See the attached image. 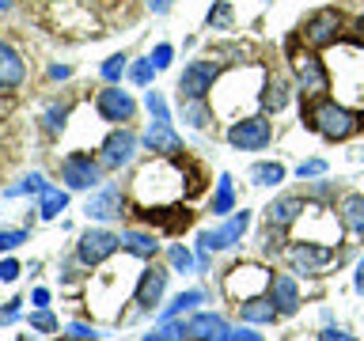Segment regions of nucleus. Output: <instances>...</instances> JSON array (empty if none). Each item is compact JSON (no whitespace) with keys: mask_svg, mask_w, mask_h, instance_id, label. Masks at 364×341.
I'll return each instance as SVG.
<instances>
[{"mask_svg":"<svg viewBox=\"0 0 364 341\" xmlns=\"http://www.w3.org/2000/svg\"><path fill=\"white\" fill-rule=\"evenodd\" d=\"M16 277H19V261H11V258L0 261V281L8 284V281H16Z\"/></svg>","mask_w":364,"mask_h":341,"instance_id":"nucleus-45","label":"nucleus"},{"mask_svg":"<svg viewBox=\"0 0 364 341\" xmlns=\"http://www.w3.org/2000/svg\"><path fill=\"white\" fill-rule=\"evenodd\" d=\"M164 288H167V269L148 266L141 273V281H136V303H141V307H156L159 296H164Z\"/></svg>","mask_w":364,"mask_h":341,"instance_id":"nucleus-17","label":"nucleus"},{"mask_svg":"<svg viewBox=\"0 0 364 341\" xmlns=\"http://www.w3.org/2000/svg\"><path fill=\"white\" fill-rule=\"evenodd\" d=\"M224 341H262V334H255V330H247V326H239V330H228Z\"/></svg>","mask_w":364,"mask_h":341,"instance_id":"nucleus-44","label":"nucleus"},{"mask_svg":"<svg viewBox=\"0 0 364 341\" xmlns=\"http://www.w3.org/2000/svg\"><path fill=\"white\" fill-rule=\"evenodd\" d=\"M178 110H182V121H190L193 129H205L213 121V110L205 107V99H178Z\"/></svg>","mask_w":364,"mask_h":341,"instance_id":"nucleus-26","label":"nucleus"},{"mask_svg":"<svg viewBox=\"0 0 364 341\" xmlns=\"http://www.w3.org/2000/svg\"><path fill=\"white\" fill-rule=\"evenodd\" d=\"M133 156H136V136L129 129H114L107 141H102V148H99V163L110 167V170L133 163Z\"/></svg>","mask_w":364,"mask_h":341,"instance_id":"nucleus-12","label":"nucleus"},{"mask_svg":"<svg viewBox=\"0 0 364 341\" xmlns=\"http://www.w3.org/2000/svg\"><path fill=\"white\" fill-rule=\"evenodd\" d=\"M307 121H311L315 133H323L326 141H346L360 129V114L349 110L346 102L338 99H318L311 110H307Z\"/></svg>","mask_w":364,"mask_h":341,"instance_id":"nucleus-3","label":"nucleus"},{"mask_svg":"<svg viewBox=\"0 0 364 341\" xmlns=\"http://www.w3.org/2000/svg\"><path fill=\"white\" fill-rule=\"evenodd\" d=\"M323 170H326V163H323V159H307V163H300V167H296V175H300V178H318Z\"/></svg>","mask_w":364,"mask_h":341,"instance_id":"nucleus-40","label":"nucleus"},{"mask_svg":"<svg viewBox=\"0 0 364 341\" xmlns=\"http://www.w3.org/2000/svg\"><path fill=\"white\" fill-rule=\"evenodd\" d=\"M269 269L266 266H235L232 273L224 277V292H228V300H235V303H247V300H258V296H266L269 292Z\"/></svg>","mask_w":364,"mask_h":341,"instance_id":"nucleus-4","label":"nucleus"},{"mask_svg":"<svg viewBox=\"0 0 364 341\" xmlns=\"http://www.w3.org/2000/svg\"><path fill=\"white\" fill-rule=\"evenodd\" d=\"M269 296H273V303H277V311H281V315H296V311H300V288H296V281L289 277V273L273 277Z\"/></svg>","mask_w":364,"mask_h":341,"instance_id":"nucleus-18","label":"nucleus"},{"mask_svg":"<svg viewBox=\"0 0 364 341\" xmlns=\"http://www.w3.org/2000/svg\"><path fill=\"white\" fill-rule=\"evenodd\" d=\"M65 205H68V193L50 186V190L42 193V201H38V216H46V220H53V216H61V212H65Z\"/></svg>","mask_w":364,"mask_h":341,"instance_id":"nucleus-29","label":"nucleus"},{"mask_svg":"<svg viewBox=\"0 0 364 341\" xmlns=\"http://www.w3.org/2000/svg\"><path fill=\"white\" fill-rule=\"evenodd\" d=\"M95 110L102 114V121H129L133 118V110H136V102L129 99V91H122V87H102L99 91V99H95Z\"/></svg>","mask_w":364,"mask_h":341,"instance_id":"nucleus-14","label":"nucleus"},{"mask_svg":"<svg viewBox=\"0 0 364 341\" xmlns=\"http://www.w3.org/2000/svg\"><path fill=\"white\" fill-rule=\"evenodd\" d=\"M68 334L80 337V341H95V337H99L95 326H87V323H68Z\"/></svg>","mask_w":364,"mask_h":341,"instance_id":"nucleus-42","label":"nucleus"},{"mask_svg":"<svg viewBox=\"0 0 364 341\" xmlns=\"http://www.w3.org/2000/svg\"><path fill=\"white\" fill-rule=\"evenodd\" d=\"M269 136H273L269 121L258 118V114H250V118L232 121V129H228V144H232V148H243V152H258V148L269 144Z\"/></svg>","mask_w":364,"mask_h":341,"instance_id":"nucleus-7","label":"nucleus"},{"mask_svg":"<svg viewBox=\"0 0 364 341\" xmlns=\"http://www.w3.org/2000/svg\"><path fill=\"white\" fill-rule=\"evenodd\" d=\"M148 8H152V11H156V16H164V11L171 8V0H148Z\"/></svg>","mask_w":364,"mask_h":341,"instance_id":"nucleus-50","label":"nucleus"},{"mask_svg":"<svg viewBox=\"0 0 364 341\" xmlns=\"http://www.w3.org/2000/svg\"><path fill=\"white\" fill-rule=\"evenodd\" d=\"M357 292H364V258L357 261Z\"/></svg>","mask_w":364,"mask_h":341,"instance_id":"nucleus-52","label":"nucleus"},{"mask_svg":"<svg viewBox=\"0 0 364 341\" xmlns=\"http://www.w3.org/2000/svg\"><path fill=\"white\" fill-rule=\"evenodd\" d=\"M50 186H46V178L38 175V170H34V175H27L19 182V186H11V190H4V197H16V193H46Z\"/></svg>","mask_w":364,"mask_h":341,"instance_id":"nucleus-33","label":"nucleus"},{"mask_svg":"<svg viewBox=\"0 0 364 341\" xmlns=\"http://www.w3.org/2000/svg\"><path fill=\"white\" fill-rule=\"evenodd\" d=\"M122 209H125V197H122V186H114V182L110 186H99L84 205V212L91 220H114V216H122Z\"/></svg>","mask_w":364,"mask_h":341,"instance_id":"nucleus-15","label":"nucleus"},{"mask_svg":"<svg viewBox=\"0 0 364 341\" xmlns=\"http://www.w3.org/2000/svg\"><path fill=\"white\" fill-rule=\"evenodd\" d=\"M235 209V186H232V175H220L216 178V193H213V216H224Z\"/></svg>","mask_w":364,"mask_h":341,"instance_id":"nucleus-27","label":"nucleus"},{"mask_svg":"<svg viewBox=\"0 0 364 341\" xmlns=\"http://www.w3.org/2000/svg\"><path fill=\"white\" fill-rule=\"evenodd\" d=\"M164 334H167L171 341H186V337H190V323H182V318H167V323H164Z\"/></svg>","mask_w":364,"mask_h":341,"instance_id":"nucleus-39","label":"nucleus"},{"mask_svg":"<svg viewBox=\"0 0 364 341\" xmlns=\"http://www.w3.org/2000/svg\"><path fill=\"white\" fill-rule=\"evenodd\" d=\"M338 220H341V227H346V232L364 235V197H360V193H346V197H341Z\"/></svg>","mask_w":364,"mask_h":341,"instance_id":"nucleus-21","label":"nucleus"},{"mask_svg":"<svg viewBox=\"0 0 364 341\" xmlns=\"http://www.w3.org/2000/svg\"><path fill=\"white\" fill-rule=\"evenodd\" d=\"M0 8H8V0H0Z\"/></svg>","mask_w":364,"mask_h":341,"instance_id":"nucleus-55","label":"nucleus"},{"mask_svg":"<svg viewBox=\"0 0 364 341\" xmlns=\"http://www.w3.org/2000/svg\"><path fill=\"white\" fill-rule=\"evenodd\" d=\"M156 72H159V68L152 65V57H144V61H136V65L129 68L133 84H141V87H144V84H152V76H156Z\"/></svg>","mask_w":364,"mask_h":341,"instance_id":"nucleus-35","label":"nucleus"},{"mask_svg":"<svg viewBox=\"0 0 364 341\" xmlns=\"http://www.w3.org/2000/svg\"><path fill=\"white\" fill-rule=\"evenodd\" d=\"M300 212H304V201H300V197H281V201H273L269 209H266V216H269L273 227L296 224V220H300Z\"/></svg>","mask_w":364,"mask_h":341,"instance_id":"nucleus-23","label":"nucleus"},{"mask_svg":"<svg viewBox=\"0 0 364 341\" xmlns=\"http://www.w3.org/2000/svg\"><path fill=\"white\" fill-rule=\"evenodd\" d=\"M224 334H228V323H224L220 315L201 311V315L190 318V337L193 341H224Z\"/></svg>","mask_w":364,"mask_h":341,"instance_id":"nucleus-20","label":"nucleus"},{"mask_svg":"<svg viewBox=\"0 0 364 341\" xmlns=\"http://www.w3.org/2000/svg\"><path fill=\"white\" fill-rule=\"evenodd\" d=\"M209 27H213V31H228V27H232V8H228V4H216V8L209 11Z\"/></svg>","mask_w":364,"mask_h":341,"instance_id":"nucleus-37","label":"nucleus"},{"mask_svg":"<svg viewBox=\"0 0 364 341\" xmlns=\"http://www.w3.org/2000/svg\"><path fill=\"white\" fill-rule=\"evenodd\" d=\"M65 341H80V337H65Z\"/></svg>","mask_w":364,"mask_h":341,"instance_id":"nucleus-56","label":"nucleus"},{"mask_svg":"<svg viewBox=\"0 0 364 341\" xmlns=\"http://www.w3.org/2000/svg\"><path fill=\"white\" fill-rule=\"evenodd\" d=\"M118 247H122V235L107 232V227H91V232L80 235L76 254H80V261H84V266H99V261H107Z\"/></svg>","mask_w":364,"mask_h":341,"instance_id":"nucleus-9","label":"nucleus"},{"mask_svg":"<svg viewBox=\"0 0 364 341\" xmlns=\"http://www.w3.org/2000/svg\"><path fill=\"white\" fill-rule=\"evenodd\" d=\"M144 107H148V114H152V121H171L167 102H164V95H159V91H148V95H144Z\"/></svg>","mask_w":364,"mask_h":341,"instance_id":"nucleus-34","label":"nucleus"},{"mask_svg":"<svg viewBox=\"0 0 364 341\" xmlns=\"http://www.w3.org/2000/svg\"><path fill=\"white\" fill-rule=\"evenodd\" d=\"M330 80L338 84V102L364 110V45H341L338 68L330 65Z\"/></svg>","mask_w":364,"mask_h":341,"instance_id":"nucleus-2","label":"nucleus"},{"mask_svg":"<svg viewBox=\"0 0 364 341\" xmlns=\"http://www.w3.org/2000/svg\"><path fill=\"white\" fill-rule=\"evenodd\" d=\"M171 57H175V50H171V45L164 42V45H156V50H152V65H156V68H167Z\"/></svg>","mask_w":364,"mask_h":341,"instance_id":"nucleus-43","label":"nucleus"},{"mask_svg":"<svg viewBox=\"0 0 364 341\" xmlns=\"http://www.w3.org/2000/svg\"><path fill=\"white\" fill-rule=\"evenodd\" d=\"M338 27H341V16L334 8H323L304 23V42L315 45V50H326V45L338 42Z\"/></svg>","mask_w":364,"mask_h":341,"instance_id":"nucleus-11","label":"nucleus"},{"mask_svg":"<svg viewBox=\"0 0 364 341\" xmlns=\"http://www.w3.org/2000/svg\"><path fill=\"white\" fill-rule=\"evenodd\" d=\"M239 315H243V323L262 326V323H273V318H277L281 311H277V303H273V296H258V300L239 303Z\"/></svg>","mask_w":364,"mask_h":341,"instance_id":"nucleus-22","label":"nucleus"},{"mask_svg":"<svg viewBox=\"0 0 364 341\" xmlns=\"http://www.w3.org/2000/svg\"><path fill=\"white\" fill-rule=\"evenodd\" d=\"M330 261H334V250L330 247H318V243H300V239H296V243L289 247V266L296 269V273H323Z\"/></svg>","mask_w":364,"mask_h":341,"instance_id":"nucleus-10","label":"nucleus"},{"mask_svg":"<svg viewBox=\"0 0 364 341\" xmlns=\"http://www.w3.org/2000/svg\"><path fill=\"white\" fill-rule=\"evenodd\" d=\"M220 76L216 61H190L178 76V99H205Z\"/></svg>","mask_w":364,"mask_h":341,"instance_id":"nucleus-6","label":"nucleus"},{"mask_svg":"<svg viewBox=\"0 0 364 341\" xmlns=\"http://www.w3.org/2000/svg\"><path fill=\"white\" fill-rule=\"evenodd\" d=\"M65 121H68V107H65V102L46 107V114H42V129H46V133H61Z\"/></svg>","mask_w":364,"mask_h":341,"instance_id":"nucleus-31","label":"nucleus"},{"mask_svg":"<svg viewBox=\"0 0 364 341\" xmlns=\"http://www.w3.org/2000/svg\"><path fill=\"white\" fill-rule=\"evenodd\" d=\"M318 341H357V337L346 334V330H334V326H330V330H323V334H318Z\"/></svg>","mask_w":364,"mask_h":341,"instance_id":"nucleus-46","label":"nucleus"},{"mask_svg":"<svg viewBox=\"0 0 364 341\" xmlns=\"http://www.w3.org/2000/svg\"><path fill=\"white\" fill-rule=\"evenodd\" d=\"M289 61H292V72H296V80H300L304 95L318 99L323 91H330V68H326L323 61H318V53H315V50H304V45H292Z\"/></svg>","mask_w":364,"mask_h":341,"instance_id":"nucleus-5","label":"nucleus"},{"mask_svg":"<svg viewBox=\"0 0 364 341\" xmlns=\"http://www.w3.org/2000/svg\"><path fill=\"white\" fill-rule=\"evenodd\" d=\"M61 178H65L68 190H91V186H99V178H102V163L84 156V152H73V156H65V163H61Z\"/></svg>","mask_w":364,"mask_h":341,"instance_id":"nucleus-8","label":"nucleus"},{"mask_svg":"<svg viewBox=\"0 0 364 341\" xmlns=\"http://www.w3.org/2000/svg\"><path fill=\"white\" fill-rule=\"evenodd\" d=\"M122 250H129L136 258H156L159 243L148 232H122Z\"/></svg>","mask_w":364,"mask_h":341,"instance_id":"nucleus-24","label":"nucleus"},{"mask_svg":"<svg viewBox=\"0 0 364 341\" xmlns=\"http://www.w3.org/2000/svg\"><path fill=\"white\" fill-rule=\"evenodd\" d=\"M182 170L171 163V156H159V159H152V163H144L141 170H136V178H133V197H136V205H152V209H164V205H171V201H178L182 197Z\"/></svg>","mask_w":364,"mask_h":341,"instance_id":"nucleus-1","label":"nucleus"},{"mask_svg":"<svg viewBox=\"0 0 364 341\" xmlns=\"http://www.w3.org/2000/svg\"><path fill=\"white\" fill-rule=\"evenodd\" d=\"M122 72H125V53H114V57H107V61H102V80L118 84Z\"/></svg>","mask_w":364,"mask_h":341,"instance_id":"nucleus-36","label":"nucleus"},{"mask_svg":"<svg viewBox=\"0 0 364 341\" xmlns=\"http://www.w3.org/2000/svg\"><path fill=\"white\" fill-rule=\"evenodd\" d=\"M23 61H19V53L11 50L8 42H0V91H16L23 84Z\"/></svg>","mask_w":364,"mask_h":341,"instance_id":"nucleus-19","label":"nucleus"},{"mask_svg":"<svg viewBox=\"0 0 364 341\" xmlns=\"http://www.w3.org/2000/svg\"><path fill=\"white\" fill-rule=\"evenodd\" d=\"M31 300H34V307H50V292H46V288H34Z\"/></svg>","mask_w":364,"mask_h":341,"instance_id":"nucleus-48","label":"nucleus"},{"mask_svg":"<svg viewBox=\"0 0 364 341\" xmlns=\"http://www.w3.org/2000/svg\"><path fill=\"white\" fill-rule=\"evenodd\" d=\"M68 72H73V68H68V65H53V68H50V76H53V80H65Z\"/></svg>","mask_w":364,"mask_h":341,"instance_id":"nucleus-51","label":"nucleus"},{"mask_svg":"<svg viewBox=\"0 0 364 341\" xmlns=\"http://www.w3.org/2000/svg\"><path fill=\"white\" fill-rule=\"evenodd\" d=\"M167 261H171V269H178V273H190V269H198V261H193V254L182 243H175L167 250Z\"/></svg>","mask_w":364,"mask_h":341,"instance_id":"nucleus-32","label":"nucleus"},{"mask_svg":"<svg viewBox=\"0 0 364 341\" xmlns=\"http://www.w3.org/2000/svg\"><path fill=\"white\" fill-rule=\"evenodd\" d=\"M284 102H289V84L281 76H269L266 87H262V107L277 114V110H284Z\"/></svg>","mask_w":364,"mask_h":341,"instance_id":"nucleus-25","label":"nucleus"},{"mask_svg":"<svg viewBox=\"0 0 364 341\" xmlns=\"http://www.w3.org/2000/svg\"><path fill=\"white\" fill-rule=\"evenodd\" d=\"M19 303H23V300H11V303L4 307V311H0V323H4V326H8V323H16V318H19Z\"/></svg>","mask_w":364,"mask_h":341,"instance_id":"nucleus-47","label":"nucleus"},{"mask_svg":"<svg viewBox=\"0 0 364 341\" xmlns=\"http://www.w3.org/2000/svg\"><path fill=\"white\" fill-rule=\"evenodd\" d=\"M141 141H144V148H152L156 156H175L178 148H182V136L171 129V121H152L144 129Z\"/></svg>","mask_w":364,"mask_h":341,"instance_id":"nucleus-16","label":"nucleus"},{"mask_svg":"<svg viewBox=\"0 0 364 341\" xmlns=\"http://www.w3.org/2000/svg\"><path fill=\"white\" fill-rule=\"evenodd\" d=\"M31 330H38V334H50V330H57V318L46 311V307H38V311L31 315Z\"/></svg>","mask_w":364,"mask_h":341,"instance_id":"nucleus-38","label":"nucleus"},{"mask_svg":"<svg viewBox=\"0 0 364 341\" xmlns=\"http://www.w3.org/2000/svg\"><path fill=\"white\" fill-rule=\"evenodd\" d=\"M141 341H171V337H167V334H164V330H159V334H144V337H141Z\"/></svg>","mask_w":364,"mask_h":341,"instance_id":"nucleus-53","label":"nucleus"},{"mask_svg":"<svg viewBox=\"0 0 364 341\" xmlns=\"http://www.w3.org/2000/svg\"><path fill=\"white\" fill-rule=\"evenodd\" d=\"M19 243H27V232H0V250H16Z\"/></svg>","mask_w":364,"mask_h":341,"instance_id":"nucleus-41","label":"nucleus"},{"mask_svg":"<svg viewBox=\"0 0 364 341\" xmlns=\"http://www.w3.org/2000/svg\"><path fill=\"white\" fill-rule=\"evenodd\" d=\"M19 341H34V337H31V334H23V337H19Z\"/></svg>","mask_w":364,"mask_h":341,"instance_id":"nucleus-54","label":"nucleus"},{"mask_svg":"<svg viewBox=\"0 0 364 341\" xmlns=\"http://www.w3.org/2000/svg\"><path fill=\"white\" fill-rule=\"evenodd\" d=\"M353 42H357V45H364V16H360L357 23H353Z\"/></svg>","mask_w":364,"mask_h":341,"instance_id":"nucleus-49","label":"nucleus"},{"mask_svg":"<svg viewBox=\"0 0 364 341\" xmlns=\"http://www.w3.org/2000/svg\"><path fill=\"white\" fill-rule=\"evenodd\" d=\"M250 182L255 186H277V182H284V167L281 163H258V167H250Z\"/></svg>","mask_w":364,"mask_h":341,"instance_id":"nucleus-30","label":"nucleus"},{"mask_svg":"<svg viewBox=\"0 0 364 341\" xmlns=\"http://www.w3.org/2000/svg\"><path fill=\"white\" fill-rule=\"evenodd\" d=\"M198 303H205V292L201 288H190V292H178L175 300L167 303V311L159 315V323H167V318H175V315H182V311H193Z\"/></svg>","mask_w":364,"mask_h":341,"instance_id":"nucleus-28","label":"nucleus"},{"mask_svg":"<svg viewBox=\"0 0 364 341\" xmlns=\"http://www.w3.org/2000/svg\"><path fill=\"white\" fill-rule=\"evenodd\" d=\"M247 227H250V212L243 209V212H235L228 224L213 227V232H201L198 239H201V243L209 247V250H232V247L239 243V239H243V232H247Z\"/></svg>","mask_w":364,"mask_h":341,"instance_id":"nucleus-13","label":"nucleus"}]
</instances>
